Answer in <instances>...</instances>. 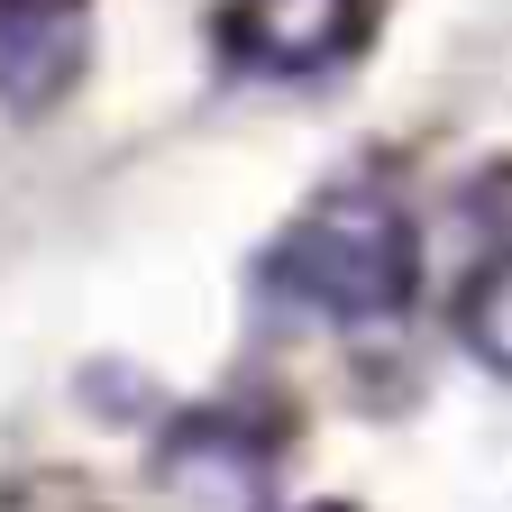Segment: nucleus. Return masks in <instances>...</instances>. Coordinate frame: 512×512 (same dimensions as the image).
<instances>
[{
    "label": "nucleus",
    "mask_w": 512,
    "mask_h": 512,
    "mask_svg": "<svg viewBox=\"0 0 512 512\" xmlns=\"http://www.w3.org/2000/svg\"><path fill=\"white\" fill-rule=\"evenodd\" d=\"M266 302L330 320V330H375L421 293V229L403 220L394 192L375 183H330L275 229L266 247Z\"/></svg>",
    "instance_id": "obj_1"
},
{
    "label": "nucleus",
    "mask_w": 512,
    "mask_h": 512,
    "mask_svg": "<svg viewBox=\"0 0 512 512\" xmlns=\"http://www.w3.org/2000/svg\"><path fill=\"white\" fill-rule=\"evenodd\" d=\"M211 37L256 83H311L366 46V0H220Z\"/></svg>",
    "instance_id": "obj_2"
},
{
    "label": "nucleus",
    "mask_w": 512,
    "mask_h": 512,
    "mask_svg": "<svg viewBox=\"0 0 512 512\" xmlns=\"http://www.w3.org/2000/svg\"><path fill=\"white\" fill-rule=\"evenodd\" d=\"M83 10L92 0H0V101L46 110L83 74Z\"/></svg>",
    "instance_id": "obj_3"
},
{
    "label": "nucleus",
    "mask_w": 512,
    "mask_h": 512,
    "mask_svg": "<svg viewBox=\"0 0 512 512\" xmlns=\"http://www.w3.org/2000/svg\"><path fill=\"white\" fill-rule=\"evenodd\" d=\"M458 339H467L494 375H512V247H494L485 266H476V284H467V302H458Z\"/></svg>",
    "instance_id": "obj_4"
},
{
    "label": "nucleus",
    "mask_w": 512,
    "mask_h": 512,
    "mask_svg": "<svg viewBox=\"0 0 512 512\" xmlns=\"http://www.w3.org/2000/svg\"><path fill=\"white\" fill-rule=\"evenodd\" d=\"M311 512H348V503H311Z\"/></svg>",
    "instance_id": "obj_5"
}]
</instances>
